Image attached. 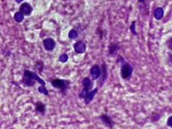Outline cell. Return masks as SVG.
Returning a JSON list of instances; mask_svg holds the SVG:
<instances>
[{
	"label": "cell",
	"instance_id": "obj_15",
	"mask_svg": "<svg viewBox=\"0 0 172 129\" xmlns=\"http://www.w3.org/2000/svg\"><path fill=\"white\" fill-rule=\"evenodd\" d=\"M24 16H25V15H24L22 12L18 11V12H15V15H14V20H15L16 22L21 23L24 20Z\"/></svg>",
	"mask_w": 172,
	"mask_h": 129
},
{
	"label": "cell",
	"instance_id": "obj_23",
	"mask_svg": "<svg viewBox=\"0 0 172 129\" xmlns=\"http://www.w3.org/2000/svg\"><path fill=\"white\" fill-rule=\"evenodd\" d=\"M168 62H169L171 64H172V53L168 55Z\"/></svg>",
	"mask_w": 172,
	"mask_h": 129
},
{
	"label": "cell",
	"instance_id": "obj_7",
	"mask_svg": "<svg viewBox=\"0 0 172 129\" xmlns=\"http://www.w3.org/2000/svg\"><path fill=\"white\" fill-rule=\"evenodd\" d=\"M43 48L46 51L51 52L56 48V43L53 38L48 37L43 40Z\"/></svg>",
	"mask_w": 172,
	"mask_h": 129
},
{
	"label": "cell",
	"instance_id": "obj_16",
	"mask_svg": "<svg viewBox=\"0 0 172 129\" xmlns=\"http://www.w3.org/2000/svg\"><path fill=\"white\" fill-rule=\"evenodd\" d=\"M35 68L40 73H42L43 71L44 70V62L41 60L36 61L35 63Z\"/></svg>",
	"mask_w": 172,
	"mask_h": 129
},
{
	"label": "cell",
	"instance_id": "obj_22",
	"mask_svg": "<svg viewBox=\"0 0 172 129\" xmlns=\"http://www.w3.org/2000/svg\"><path fill=\"white\" fill-rule=\"evenodd\" d=\"M167 125H168L169 128H172V116L168 117V120H167Z\"/></svg>",
	"mask_w": 172,
	"mask_h": 129
},
{
	"label": "cell",
	"instance_id": "obj_14",
	"mask_svg": "<svg viewBox=\"0 0 172 129\" xmlns=\"http://www.w3.org/2000/svg\"><path fill=\"white\" fill-rule=\"evenodd\" d=\"M164 9L162 7H158L154 11V18L158 21H160L164 17Z\"/></svg>",
	"mask_w": 172,
	"mask_h": 129
},
{
	"label": "cell",
	"instance_id": "obj_21",
	"mask_svg": "<svg viewBox=\"0 0 172 129\" xmlns=\"http://www.w3.org/2000/svg\"><path fill=\"white\" fill-rule=\"evenodd\" d=\"M166 44H167V47H168V48L169 49V50H172V37L170 38V39L167 41Z\"/></svg>",
	"mask_w": 172,
	"mask_h": 129
},
{
	"label": "cell",
	"instance_id": "obj_24",
	"mask_svg": "<svg viewBox=\"0 0 172 129\" xmlns=\"http://www.w3.org/2000/svg\"><path fill=\"white\" fill-rule=\"evenodd\" d=\"M15 2L18 3V4H21V3H23V2L24 1V0H15Z\"/></svg>",
	"mask_w": 172,
	"mask_h": 129
},
{
	"label": "cell",
	"instance_id": "obj_13",
	"mask_svg": "<svg viewBox=\"0 0 172 129\" xmlns=\"http://www.w3.org/2000/svg\"><path fill=\"white\" fill-rule=\"evenodd\" d=\"M120 45L117 43H111L108 46V55L110 56H115L117 54L118 51H119Z\"/></svg>",
	"mask_w": 172,
	"mask_h": 129
},
{
	"label": "cell",
	"instance_id": "obj_20",
	"mask_svg": "<svg viewBox=\"0 0 172 129\" xmlns=\"http://www.w3.org/2000/svg\"><path fill=\"white\" fill-rule=\"evenodd\" d=\"M130 30L133 36H137V32L136 30V21H132L131 24L130 26Z\"/></svg>",
	"mask_w": 172,
	"mask_h": 129
},
{
	"label": "cell",
	"instance_id": "obj_27",
	"mask_svg": "<svg viewBox=\"0 0 172 129\" xmlns=\"http://www.w3.org/2000/svg\"><path fill=\"white\" fill-rule=\"evenodd\" d=\"M69 1H72V0H69Z\"/></svg>",
	"mask_w": 172,
	"mask_h": 129
},
{
	"label": "cell",
	"instance_id": "obj_12",
	"mask_svg": "<svg viewBox=\"0 0 172 129\" xmlns=\"http://www.w3.org/2000/svg\"><path fill=\"white\" fill-rule=\"evenodd\" d=\"M98 91H99V87H96L95 88H93L91 91L89 92L87 94V96H86V97L84 99V104L85 105H89L93 100V99H94L95 96L98 93Z\"/></svg>",
	"mask_w": 172,
	"mask_h": 129
},
{
	"label": "cell",
	"instance_id": "obj_1",
	"mask_svg": "<svg viewBox=\"0 0 172 129\" xmlns=\"http://www.w3.org/2000/svg\"><path fill=\"white\" fill-rule=\"evenodd\" d=\"M36 82L39 83L40 85L46 86L45 81L42 79L36 72L30 71L29 69H25L24 71L20 83L26 87H34Z\"/></svg>",
	"mask_w": 172,
	"mask_h": 129
},
{
	"label": "cell",
	"instance_id": "obj_8",
	"mask_svg": "<svg viewBox=\"0 0 172 129\" xmlns=\"http://www.w3.org/2000/svg\"><path fill=\"white\" fill-rule=\"evenodd\" d=\"M74 50L77 54H84L87 51V45L82 40H78L74 44Z\"/></svg>",
	"mask_w": 172,
	"mask_h": 129
},
{
	"label": "cell",
	"instance_id": "obj_5",
	"mask_svg": "<svg viewBox=\"0 0 172 129\" xmlns=\"http://www.w3.org/2000/svg\"><path fill=\"white\" fill-rule=\"evenodd\" d=\"M101 75L99 78V81H98V87H102L104 86V84H105L107 81V78H108V66L105 62H102V64H101Z\"/></svg>",
	"mask_w": 172,
	"mask_h": 129
},
{
	"label": "cell",
	"instance_id": "obj_3",
	"mask_svg": "<svg viewBox=\"0 0 172 129\" xmlns=\"http://www.w3.org/2000/svg\"><path fill=\"white\" fill-rule=\"evenodd\" d=\"M71 81L67 79L54 78L50 81V84L54 88L57 89L62 96H66L71 87Z\"/></svg>",
	"mask_w": 172,
	"mask_h": 129
},
{
	"label": "cell",
	"instance_id": "obj_10",
	"mask_svg": "<svg viewBox=\"0 0 172 129\" xmlns=\"http://www.w3.org/2000/svg\"><path fill=\"white\" fill-rule=\"evenodd\" d=\"M34 110L36 113L44 116L46 113V105L40 100L36 101L34 103Z\"/></svg>",
	"mask_w": 172,
	"mask_h": 129
},
{
	"label": "cell",
	"instance_id": "obj_11",
	"mask_svg": "<svg viewBox=\"0 0 172 129\" xmlns=\"http://www.w3.org/2000/svg\"><path fill=\"white\" fill-rule=\"evenodd\" d=\"M19 11L22 12L25 16H30L33 12V8L29 2H23L20 5Z\"/></svg>",
	"mask_w": 172,
	"mask_h": 129
},
{
	"label": "cell",
	"instance_id": "obj_26",
	"mask_svg": "<svg viewBox=\"0 0 172 129\" xmlns=\"http://www.w3.org/2000/svg\"><path fill=\"white\" fill-rule=\"evenodd\" d=\"M9 129H15L14 128H9Z\"/></svg>",
	"mask_w": 172,
	"mask_h": 129
},
{
	"label": "cell",
	"instance_id": "obj_18",
	"mask_svg": "<svg viewBox=\"0 0 172 129\" xmlns=\"http://www.w3.org/2000/svg\"><path fill=\"white\" fill-rule=\"evenodd\" d=\"M78 37V31L75 29H71L68 33V38L71 40H75Z\"/></svg>",
	"mask_w": 172,
	"mask_h": 129
},
{
	"label": "cell",
	"instance_id": "obj_9",
	"mask_svg": "<svg viewBox=\"0 0 172 129\" xmlns=\"http://www.w3.org/2000/svg\"><path fill=\"white\" fill-rule=\"evenodd\" d=\"M101 72H102L101 66L97 64H93L90 69V74L92 77V80L96 81V80L99 79V77H100L101 75Z\"/></svg>",
	"mask_w": 172,
	"mask_h": 129
},
{
	"label": "cell",
	"instance_id": "obj_19",
	"mask_svg": "<svg viewBox=\"0 0 172 129\" xmlns=\"http://www.w3.org/2000/svg\"><path fill=\"white\" fill-rule=\"evenodd\" d=\"M68 56H67V54H66V53H63V54H61L59 56V57H58V61H59L60 62H61V63H66V62L68 61Z\"/></svg>",
	"mask_w": 172,
	"mask_h": 129
},
{
	"label": "cell",
	"instance_id": "obj_17",
	"mask_svg": "<svg viewBox=\"0 0 172 129\" xmlns=\"http://www.w3.org/2000/svg\"><path fill=\"white\" fill-rule=\"evenodd\" d=\"M37 90H38V92H39L40 93H41V94H43V95H45V96H50V93H49V90H47V88H46V86L40 85L37 88Z\"/></svg>",
	"mask_w": 172,
	"mask_h": 129
},
{
	"label": "cell",
	"instance_id": "obj_2",
	"mask_svg": "<svg viewBox=\"0 0 172 129\" xmlns=\"http://www.w3.org/2000/svg\"><path fill=\"white\" fill-rule=\"evenodd\" d=\"M117 63L121 64V77L124 80H129L132 76L133 68L132 65L127 62H126L124 58L121 56H118L116 61Z\"/></svg>",
	"mask_w": 172,
	"mask_h": 129
},
{
	"label": "cell",
	"instance_id": "obj_6",
	"mask_svg": "<svg viewBox=\"0 0 172 129\" xmlns=\"http://www.w3.org/2000/svg\"><path fill=\"white\" fill-rule=\"evenodd\" d=\"M99 119L101 122H102L104 125L109 129H112L114 128L115 122L111 116H108V114H102L99 116Z\"/></svg>",
	"mask_w": 172,
	"mask_h": 129
},
{
	"label": "cell",
	"instance_id": "obj_25",
	"mask_svg": "<svg viewBox=\"0 0 172 129\" xmlns=\"http://www.w3.org/2000/svg\"><path fill=\"white\" fill-rule=\"evenodd\" d=\"M137 1L140 3H143L145 2V0H137Z\"/></svg>",
	"mask_w": 172,
	"mask_h": 129
},
{
	"label": "cell",
	"instance_id": "obj_4",
	"mask_svg": "<svg viewBox=\"0 0 172 129\" xmlns=\"http://www.w3.org/2000/svg\"><path fill=\"white\" fill-rule=\"evenodd\" d=\"M81 85H82V90L78 93V98L84 99L87 93L93 89V81L90 78L86 77L81 81Z\"/></svg>",
	"mask_w": 172,
	"mask_h": 129
}]
</instances>
